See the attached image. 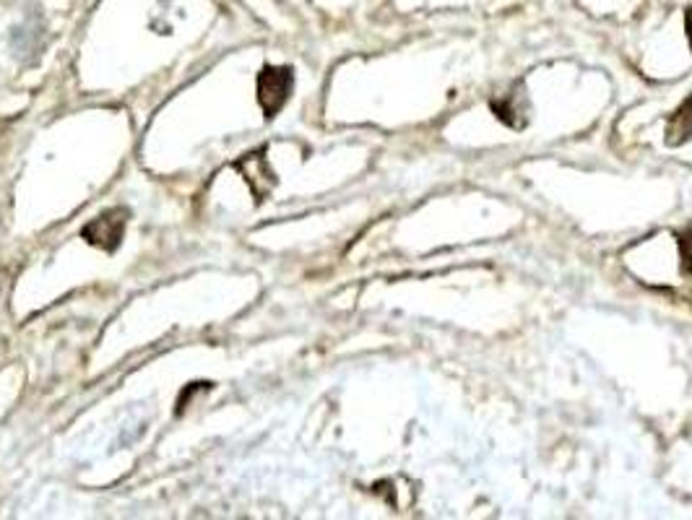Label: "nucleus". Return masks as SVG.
<instances>
[{
	"instance_id": "obj_1",
	"label": "nucleus",
	"mask_w": 692,
	"mask_h": 520,
	"mask_svg": "<svg viewBox=\"0 0 692 520\" xmlns=\"http://www.w3.org/2000/svg\"><path fill=\"white\" fill-rule=\"evenodd\" d=\"M661 123V144L669 152L692 154V95L682 102H677L672 112H659ZM692 159V156H690Z\"/></svg>"
},
{
	"instance_id": "obj_3",
	"label": "nucleus",
	"mask_w": 692,
	"mask_h": 520,
	"mask_svg": "<svg viewBox=\"0 0 692 520\" xmlns=\"http://www.w3.org/2000/svg\"><path fill=\"white\" fill-rule=\"evenodd\" d=\"M292 91V74L287 68H266L259 76V99L266 115H276Z\"/></svg>"
},
{
	"instance_id": "obj_2",
	"label": "nucleus",
	"mask_w": 692,
	"mask_h": 520,
	"mask_svg": "<svg viewBox=\"0 0 692 520\" xmlns=\"http://www.w3.org/2000/svg\"><path fill=\"white\" fill-rule=\"evenodd\" d=\"M125 217H128V211H123V209H110V211H105L102 217H97L95 222L84 226L81 237L87 240L89 245L102 247V251L112 253V251H116V247L120 245V240H123Z\"/></svg>"
}]
</instances>
